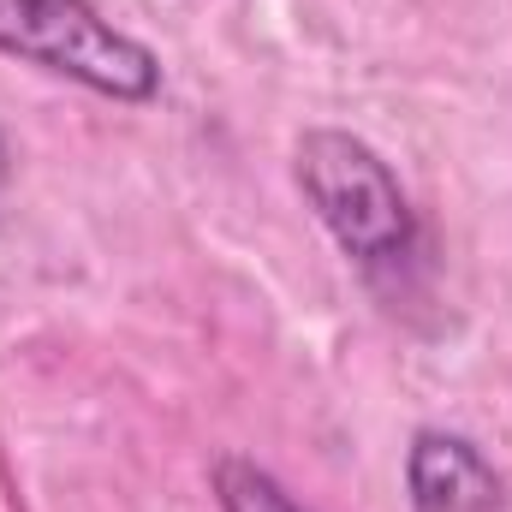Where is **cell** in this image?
<instances>
[{
	"mask_svg": "<svg viewBox=\"0 0 512 512\" xmlns=\"http://www.w3.org/2000/svg\"><path fill=\"white\" fill-rule=\"evenodd\" d=\"M0 54L72 78L108 102H149L161 90V60L114 30L90 0H0Z\"/></svg>",
	"mask_w": 512,
	"mask_h": 512,
	"instance_id": "cell-2",
	"label": "cell"
},
{
	"mask_svg": "<svg viewBox=\"0 0 512 512\" xmlns=\"http://www.w3.org/2000/svg\"><path fill=\"white\" fill-rule=\"evenodd\" d=\"M6 173H12V155H6V137H0V185H6Z\"/></svg>",
	"mask_w": 512,
	"mask_h": 512,
	"instance_id": "cell-5",
	"label": "cell"
},
{
	"mask_svg": "<svg viewBox=\"0 0 512 512\" xmlns=\"http://www.w3.org/2000/svg\"><path fill=\"white\" fill-rule=\"evenodd\" d=\"M405 501L411 512H507V483L477 441L417 429L405 453Z\"/></svg>",
	"mask_w": 512,
	"mask_h": 512,
	"instance_id": "cell-3",
	"label": "cell"
},
{
	"mask_svg": "<svg viewBox=\"0 0 512 512\" xmlns=\"http://www.w3.org/2000/svg\"><path fill=\"white\" fill-rule=\"evenodd\" d=\"M215 495H221V512H304L262 465L251 459H215Z\"/></svg>",
	"mask_w": 512,
	"mask_h": 512,
	"instance_id": "cell-4",
	"label": "cell"
},
{
	"mask_svg": "<svg viewBox=\"0 0 512 512\" xmlns=\"http://www.w3.org/2000/svg\"><path fill=\"white\" fill-rule=\"evenodd\" d=\"M292 179L358 268H393L417 245V215L382 155L352 131L316 126L292 149Z\"/></svg>",
	"mask_w": 512,
	"mask_h": 512,
	"instance_id": "cell-1",
	"label": "cell"
}]
</instances>
